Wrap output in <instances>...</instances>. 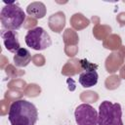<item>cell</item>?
I'll return each instance as SVG.
<instances>
[{
	"label": "cell",
	"mask_w": 125,
	"mask_h": 125,
	"mask_svg": "<svg viewBox=\"0 0 125 125\" xmlns=\"http://www.w3.org/2000/svg\"><path fill=\"white\" fill-rule=\"evenodd\" d=\"M8 118L11 125H35L38 111L32 103L26 100H18L11 104Z\"/></svg>",
	"instance_id": "6da1fadb"
},
{
	"label": "cell",
	"mask_w": 125,
	"mask_h": 125,
	"mask_svg": "<svg viewBox=\"0 0 125 125\" xmlns=\"http://www.w3.org/2000/svg\"><path fill=\"white\" fill-rule=\"evenodd\" d=\"M25 13L15 2L6 3L0 13L2 26L7 30H19L25 21Z\"/></svg>",
	"instance_id": "7a4b0ae2"
},
{
	"label": "cell",
	"mask_w": 125,
	"mask_h": 125,
	"mask_svg": "<svg viewBox=\"0 0 125 125\" xmlns=\"http://www.w3.org/2000/svg\"><path fill=\"white\" fill-rule=\"evenodd\" d=\"M98 125H123L121 105L109 101L102 102L99 106Z\"/></svg>",
	"instance_id": "3957f363"
},
{
	"label": "cell",
	"mask_w": 125,
	"mask_h": 125,
	"mask_svg": "<svg viewBox=\"0 0 125 125\" xmlns=\"http://www.w3.org/2000/svg\"><path fill=\"white\" fill-rule=\"evenodd\" d=\"M24 41L28 47L36 51H43L52 45L49 33L41 26L29 29L24 37Z\"/></svg>",
	"instance_id": "277c9868"
},
{
	"label": "cell",
	"mask_w": 125,
	"mask_h": 125,
	"mask_svg": "<svg viewBox=\"0 0 125 125\" xmlns=\"http://www.w3.org/2000/svg\"><path fill=\"white\" fill-rule=\"evenodd\" d=\"M77 125H98V111L89 104H79L74 111Z\"/></svg>",
	"instance_id": "5b68a950"
},
{
	"label": "cell",
	"mask_w": 125,
	"mask_h": 125,
	"mask_svg": "<svg viewBox=\"0 0 125 125\" xmlns=\"http://www.w3.org/2000/svg\"><path fill=\"white\" fill-rule=\"evenodd\" d=\"M80 64L84 70L79 74V78H78V81L81 84V86L84 88H90L95 86L98 83V78H99L98 72L96 71L98 65L89 62L87 60H81Z\"/></svg>",
	"instance_id": "8992f818"
},
{
	"label": "cell",
	"mask_w": 125,
	"mask_h": 125,
	"mask_svg": "<svg viewBox=\"0 0 125 125\" xmlns=\"http://www.w3.org/2000/svg\"><path fill=\"white\" fill-rule=\"evenodd\" d=\"M1 37L3 39V43H4L5 48L9 52L16 54L21 49V45H20L19 36H18L17 31L3 29L1 31Z\"/></svg>",
	"instance_id": "52a82bcc"
},
{
	"label": "cell",
	"mask_w": 125,
	"mask_h": 125,
	"mask_svg": "<svg viewBox=\"0 0 125 125\" xmlns=\"http://www.w3.org/2000/svg\"><path fill=\"white\" fill-rule=\"evenodd\" d=\"M31 61V55L29 51L25 48H21L14 56V62L15 65L18 67H24L26 66Z\"/></svg>",
	"instance_id": "ba28073f"
},
{
	"label": "cell",
	"mask_w": 125,
	"mask_h": 125,
	"mask_svg": "<svg viewBox=\"0 0 125 125\" xmlns=\"http://www.w3.org/2000/svg\"><path fill=\"white\" fill-rule=\"evenodd\" d=\"M26 12L30 17L42 19L46 15V6L42 2H33L27 6Z\"/></svg>",
	"instance_id": "9c48e42d"
}]
</instances>
